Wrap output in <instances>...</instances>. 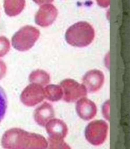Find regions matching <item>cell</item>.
Returning a JSON list of instances; mask_svg holds the SVG:
<instances>
[{"label":"cell","instance_id":"6da1fadb","mask_svg":"<svg viewBox=\"0 0 130 149\" xmlns=\"http://www.w3.org/2000/svg\"><path fill=\"white\" fill-rule=\"evenodd\" d=\"M1 144L7 149H46L48 141L40 134L29 133L21 128H10L2 135Z\"/></svg>","mask_w":130,"mask_h":149},{"label":"cell","instance_id":"7a4b0ae2","mask_svg":"<svg viewBox=\"0 0 130 149\" xmlns=\"http://www.w3.org/2000/svg\"><path fill=\"white\" fill-rule=\"evenodd\" d=\"M95 31L91 24L85 21L76 22L67 29L66 32V42L71 46L83 48L93 42Z\"/></svg>","mask_w":130,"mask_h":149},{"label":"cell","instance_id":"3957f363","mask_svg":"<svg viewBox=\"0 0 130 149\" xmlns=\"http://www.w3.org/2000/svg\"><path fill=\"white\" fill-rule=\"evenodd\" d=\"M39 36L40 32L37 28L26 26L14 34L11 39V44L19 52L28 51L35 45Z\"/></svg>","mask_w":130,"mask_h":149},{"label":"cell","instance_id":"277c9868","mask_svg":"<svg viewBox=\"0 0 130 149\" xmlns=\"http://www.w3.org/2000/svg\"><path fill=\"white\" fill-rule=\"evenodd\" d=\"M109 126L103 120H95L88 124L85 130L86 140L93 146H100L106 141Z\"/></svg>","mask_w":130,"mask_h":149},{"label":"cell","instance_id":"5b68a950","mask_svg":"<svg viewBox=\"0 0 130 149\" xmlns=\"http://www.w3.org/2000/svg\"><path fill=\"white\" fill-rule=\"evenodd\" d=\"M60 86L63 91V100L68 103L76 102L80 98L86 97L88 93L83 84H79L69 78L62 81Z\"/></svg>","mask_w":130,"mask_h":149},{"label":"cell","instance_id":"8992f818","mask_svg":"<svg viewBox=\"0 0 130 149\" xmlns=\"http://www.w3.org/2000/svg\"><path fill=\"white\" fill-rule=\"evenodd\" d=\"M45 97L43 86L31 83L24 89L20 95V101L27 107H34L43 102Z\"/></svg>","mask_w":130,"mask_h":149},{"label":"cell","instance_id":"52a82bcc","mask_svg":"<svg viewBox=\"0 0 130 149\" xmlns=\"http://www.w3.org/2000/svg\"><path fill=\"white\" fill-rule=\"evenodd\" d=\"M58 15V10L51 3L40 5L35 14V22L39 26L46 28L51 26L56 20Z\"/></svg>","mask_w":130,"mask_h":149},{"label":"cell","instance_id":"ba28073f","mask_svg":"<svg viewBox=\"0 0 130 149\" xmlns=\"http://www.w3.org/2000/svg\"><path fill=\"white\" fill-rule=\"evenodd\" d=\"M82 81L88 93H96L103 86L104 83V74L100 70H90L84 74Z\"/></svg>","mask_w":130,"mask_h":149},{"label":"cell","instance_id":"9c48e42d","mask_svg":"<svg viewBox=\"0 0 130 149\" xmlns=\"http://www.w3.org/2000/svg\"><path fill=\"white\" fill-rule=\"evenodd\" d=\"M76 111L80 119L89 121L95 118L96 116L97 106L92 101L86 97H83L77 102Z\"/></svg>","mask_w":130,"mask_h":149},{"label":"cell","instance_id":"30bf717a","mask_svg":"<svg viewBox=\"0 0 130 149\" xmlns=\"http://www.w3.org/2000/svg\"><path fill=\"white\" fill-rule=\"evenodd\" d=\"M54 116L55 112L52 105L48 102H44L35 109L34 113V119L38 125L45 127L49 121L54 118Z\"/></svg>","mask_w":130,"mask_h":149},{"label":"cell","instance_id":"8fae6325","mask_svg":"<svg viewBox=\"0 0 130 149\" xmlns=\"http://www.w3.org/2000/svg\"><path fill=\"white\" fill-rule=\"evenodd\" d=\"M45 127L48 135L51 138L64 139L67 136L68 130L67 125L63 120L54 118L49 121Z\"/></svg>","mask_w":130,"mask_h":149},{"label":"cell","instance_id":"7c38bea8","mask_svg":"<svg viewBox=\"0 0 130 149\" xmlns=\"http://www.w3.org/2000/svg\"><path fill=\"white\" fill-rule=\"evenodd\" d=\"M26 6V0H4V10L8 17L20 14Z\"/></svg>","mask_w":130,"mask_h":149},{"label":"cell","instance_id":"4fadbf2b","mask_svg":"<svg viewBox=\"0 0 130 149\" xmlns=\"http://www.w3.org/2000/svg\"><path fill=\"white\" fill-rule=\"evenodd\" d=\"M45 97L50 102H58L63 98V91L60 85L48 84L44 88Z\"/></svg>","mask_w":130,"mask_h":149},{"label":"cell","instance_id":"5bb4252c","mask_svg":"<svg viewBox=\"0 0 130 149\" xmlns=\"http://www.w3.org/2000/svg\"><path fill=\"white\" fill-rule=\"evenodd\" d=\"M29 81L39 84L42 86L49 84L51 81V78L47 72L42 70H37L33 71L29 75Z\"/></svg>","mask_w":130,"mask_h":149},{"label":"cell","instance_id":"9a60e30c","mask_svg":"<svg viewBox=\"0 0 130 149\" xmlns=\"http://www.w3.org/2000/svg\"><path fill=\"white\" fill-rule=\"evenodd\" d=\"M8 107L7 95L2 86H0V123L5 117Z\"/></svg>","mask_w":130,"mask_h":149},{"label":"cell","instance_id":"2e32d148","mask_svg":"<svg viewBox=\"0 0 130 149\" xmlns=\"http://www.w3.org/2000/svg\"><path fill=\"white\" fill-rule=\"evenodd\" d=\"M48 147L49 148H70V146L65 142L64 139L51 137H48Z\"/></svg>","mask_w":130,"mask_h":149},{"label":"cell","instance_id":"e0dca14e","mask_svg":"<svg viewBox=\"0 0 130 149\" xmlns=\"http://www.w3.org/2000/svg\"><path fill=\"white\" fill-rule=\"evenodd\" d=\"M10 43L9 40L5 36H0V58H2L9 52Z\"/></svg>","mask_w":130,"mask_h":149},{"label":"cell","instance_id":"ac0fdd59","mask_svg":"<svg viewBox=\"0 0 130 149\" xmlns=\"http://www.w3.org/2000/svg\"><path fill=\"white\" fill-rule=\"evenodd\" d=\"M102 112H103V116L106 119H109V101H106L103 104V109H102Z\"/></svg>","mask_w":130,"mask_h":149},{"label":"cell","instance_id":"d6986e66","mask_svg":"<svg viewBox=\"0 0 130 149\" xmlns=\"http://www.w3.org/2000/svg\"><path fill=\"white\" fill-rule=\"evenodd\" d=\"M7 72V66L3 61L0 60V80H2L5 76Z\"/></svg>","mask_w":130,"mask_h":149},{"label":"cell","instance_id":"ffe728a7","mask_svg":"<svg viewBox=\"0 0 130 149\" xmlns=\"http://www.w3.org/2000/svg\"><path fill=\"white\" fill-rule=\"evenodd\" d=\"M96 2L102 8H108L110 5V0H96Z\"/></svg>","mask_w":130,"mask_h":149},{"label":"cell","instance_id":"44dd1931","mask_svg":"<svg viewBox=\"0 0 130 149\" xmlns=\"http://www.w3.org/2000/svg\"><path fill=\"white\" fill-rule=\"evenodd\" d=\"M36 4L39 5H42L43 4H47V3H51L54 0H33Z\"/></svg>","mask_w":130,"mask_h":149}]
</instances>
